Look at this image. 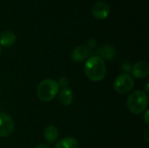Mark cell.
Here are the masks:
<instances>
[{
    "label": "cell",
    "mask_w": 149,
    "mask_h": 148,
    "mask_svg": "<svg viewBox=\"0 0 149 148\" xmlns=\"http://www.w3.org/2000/svg\"><path fill=\"white\" fill-rule=\"evenodd\" d=\"M110 13V7L107 3L99 1L92 7V14L98 19H105Z\"/></svg>",
    "instance_id": "cell-6"
},
{
    "label": "cell",
    "mask_w": 149,
    "mask_h": 148,
    "mask_svg": "<svg viewBox=\"0 0 149 148\" xmlns=\"http://www.w3.org/2000/svg\"><path fill=\"white\" fill-rule=\"evenodd\" d=\"M134 85L133 78L128 74H121L116 78L113 82L114 90L120 94H126L132 91Z\"/></svg>",
    "instance_id": "cell-4"
},
{
    "label": "cell",
    "mask_w": 149,
    "mask_h": 148,
    "mask_svg": "<svg viewBox=\"0 0 149 148\" xmlns=\"http://www.w3.org/2000/svg\"><path fill=\"white\" fill-rule=\"evenodd\" d=\"M35 148H50V147L47 145H45V144H40V145L37 146Z\"/></svg>",
    "instance_id": "cell-16"
},
{
    "label": "cell",
    "mask_w": 149,
    "mask_h": 148,
    "mask_svg": "<svg viewBox=\"0 0 149 148\" xmlns=\"http://www.w3.org/2000/svg\"><path fill=\"white\" fill-rule=\"evenodd\" d=\"M85 73L92 81L99 82L103 80L107 75V67L104 60L98 56L88 58L85 65Z\"/></svg>",
    "instance_id": "cell-1"
},
{
    "label": "cell",
    "mask_w": 149,
    "mask_h": 148,
    "mask_svg": "<svg viewBox=\"0 0 149 148\" xmlns=\"http://www.w3.org/2000/svg\"><path fill=\"white\" fill-rule=\"evenodd\" d=\"M58 85L62 86L63 88H66L67 85L69 84V81H68L67 78L62 77V78H60V79H59V81H58Z\"/></svg>",
    "instance_id": "cell-14"
},
{
    "label": "cell",
    "mask_w": 149,
    "mask_h": 148,
    "mask_svg": "<svg viewBox=\"0 0 149 148\" xmlns=\"http://www.w3.org/2000/svg\"><path fill=\"white\" fill-rule=\"evenodd\" d=\"M14 130V123L10 115L0 113V137L10 136Z\"/></svg>",
    "instance_id": "cell-5"
},
{
    "label": "cell",
    "mask_w": 149,
    "mask_h": 148,
    "mask_svg": "<svg viewBox=\"0 0 149 148\" xmlns=\"http://www.w3.org/2000/svg\"><path fill=\"white\" fill-rule=\"evenodd\" d=\"M55 148H79V142L74 138L66 137L60 140L56 144Z\"/></svg>",
    "instance_id": "cell-12"
},
{
    "label": "cell",
    "mask_w": 149,
    "mask_h": 148,
    "mask_svg": "<svg viewBox=\"0 0 149 148\" xmlns=\"http://www.w3.org/2000/svg\"><path fill=\"white\" fill-rule=\"evenodd\" d=\"M98 54L100 58H106V59H113L115 57V51L113 47L109 45H104L100 49L98 50Z\"/></svg>",
    "instance_id": "cell-13"
},
{
    "label": "cell",
    "mask_w": 149,
    "mask_h": 148,
    "mask_svg": "<svg viewBox=\"0 0 149 148\" xmlns=\"http://www.w3.org/2000/svg\"><path fill=\"white\" fill-rule=\"evenodd\" d=\"M58 99L60 103L64 106H69L73 101V94L72 92L68 88H63L61 92H59Z\"/></svg>",
    "instance_id": "cell-10"
},
{
    "label": "cell",
    "mask_w": 149,
    "mask_h": 148,
    "mask_svg": "<svg viewBox=\"0 0 149 148\" xmlns=\"http://www.w3.org/2000/svg\"><path fill=\"white\" fill-rule=\"evenodd\" d=\"M132 73L137 79H144L148 77L149 74V64L145 60L137 62L132 68Z\"/></svg>",
    "instance_id": "cell-7"
},
{
    "label": "cell",
    "mask_w": 149,
    "mask_h": 148,
    "mask_svg": "<svg viewBox=\"0 0 149 148\" xmlns=\"http://www.w3.org/2000/svg\"><path fill=\"white\" fill-rule=\"evenodd\" d=\"M0 54H1V47H0Z\"/></svg>",
    "instance_id": "cell-17"
},
{
    "label": "cell",
    "mask_w": 149,
    "mask_h": 148,
    "mask_svg": "<svg viewBox=\"0 0 149 148\" xmlns=\"http://www.w3.org/2000/svg\"><path fill=\"white\" fill-rule=\"evenodd\" d=\"M127 108L133 114H141L146 110L148 104V97L145 92L137 90L133 92L127 101Z\"/></svg>",
    "instance_id": "cell-2"
},
{
    "label": "cell",
    "mask_w": 149,
    "mask_h": 148,
    "mask_svg": "<svg viewBox=\"0 0 149 148\" xmlns=\"http://www.w3.org/2000/svg\"><path fill=\"white\" fill-rule=\"evenodd\" d=\"M15 41H16V36L11 31L6 30V31H3L1 32V34H0L1 45L9 47V46H11L12 44H14Z\"/></svg>",
    "instance_id": "cell-9"
},
{
    "label": "cell",
    "mask_w": 149,
    "mask_h": 148,
    "mask_svg": "<svg viewBox=\"0 0 149 148\" xmlns=\"http://www.w3.org/2000/svg\"><path fill=\"white\" fill-rule=\"evenodd\" d=\"M44 136H45V140L49 144H53L58 138V130L53 125L49 126L45 128V133H44Z\"/></svg>",
    "instance_id": "cell-11"
},
{
    "label": "cell",
    "mask_w": 149,
    "mask_h": 148,
    "mask_svg": "<svg viewBox=\"0 0 149 148\" xmlns=\"http://www.w3.org/2000/svg\"><path fill=\"white\" fill-rule=\"evenodd\" d=\"M90 54V51L86 46H78L76 47L72 53V58L74 62H82L84 61Z\"/></svg>",
    "instance_id": "cell-8"
},
{
    "label": "cell",
    "mask_w": 149,
    "mask_h": 148,
    "mask_svg": "<svg viewBox=\"0 0 149 148\" xmlns=\"http://www.w3.org/2000/svg\"><path fill=\"white\" fill-rule=\"evenodd\" d=\"M59 85L57 81L46 79L41 81L37 88V95L38 99L44 102L52 101L58 93Z\"/></svg>",
    "instance_id": "cell-3"
},
{
    "label": "cell",
    "mask_w": 149,
    "mask_h": 148,
    "mask_svg": "<svg viewBox=\"0 0 149 148\" xmlns=\"http://www.w3.org/2000/svg\"><path fill=\"white\" fill-rule=\"evenodd\" d=\"M148 113H149V111L148 110L147 112H146V114H145V122H146V124H148V125L149 124V121H148Z\"/></svg>",
    "instance_id": "cell-15"
},
{
    "label": "cell",
    "mask_w": 149,
    "mask_h": 148,
    "mask_svg": "<svg viewBox=\"0 0 149 148\" xmlns=\"http://www.w3.org/2000/svg\"><path fill=\"white\" fill-rule=\"evenodd\" d=\"M0 94H1V88H0Z\"/></svg>",
    "instance_id": "cell-18"
}]
</instances>
